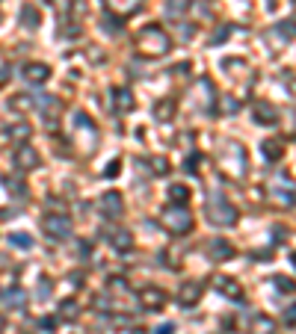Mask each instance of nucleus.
Instances as JSON below:
<instances>
[{"instance_id": "1a4fd4ad", "label": "nucleus", "mask_w": 296, "mask_h": 334, "mask_svg": "<svg viewBox=\"0 0 296 334\" xmlns=\"http://www.w3.org/2000/svg\"><path fill=\"white\" fill-rule=\"evenodd\" d=\"M15 166H18V169H36V166H39V154H36L30 145H24V148H18V154H15Z\"/></svg>"}, {"instance_id": "bb28decb", "label": "nucleus", "mask_w": 296, "mask_h": 334, "mask_svg": "<svg viewBox=\"0 0 296 334\" xmlns=\"http://www.w3.org/2000/svg\"><path fill=\"white\" fill-rule=\"evenodd\" d=\"M175 332V326H172V323H166V326H160V329H157V334H172Z\"/></svg>"}, {"instance_id": "f257e3e1", "label": "nucleus", "mask_w": 296, "mask_h": 334, "mask_svg": "<svg viewBox=\"0 0 296 334\" xmlns=\"http://www.w3.org/2000/svg\"><path fill=\"white\" fill-rule=\"evenodd\" d=\"M169 36L160 30V27H145L142 33H139V50L142 53H148V56H160V53H166L169 50Z\"/></svg>"}, {"instance_id": "f8f14e48", "label": "nucleus", "mask_w": 296, "mask_h": 334, "mask_svg": "<svg viewBox=\"0 0 296 334\" xmlns=\"http://www.w3.org/2000/svg\"><path fill=\"white\" fill-rule=\"evenodd\" d=\"M255 115H258V121H261V124H276V118H279V112H276L270 104H258Z\"/></svg>"}, {"instance_id": "4be33fe9", "label": "nucleus", "mask_w": 296, "mask_h": 334, "mask_svg": "<svg viewBox=\"0 0 296 334\" xmlns=\"http://www.w3.org/2000/svg\"><path fill=\"white\" fill-rule=\"evenodd\" d=\"M9 136L12 139H27L30 136V127L27 124H15V127H9Z\"/></svg>"}, {"instance_id": "6e6552de", "label": "nucleus", "mask_w": 296, "mask_h": 334, "mask_svg": "<svg viewBox=\"0 0 296 334\" xmlns=\"http://www.w3.org/2000/svg\"><path fill=\"white\" fill-rule=\"evenodd\" d=\"M104 3H107V9L116 12L119 18H127V15H133V12L139 9L142 0H104Z\"/></svg>"}, {"instance_id": "9d476101", "label": "nucleus", "mask_w": 296, "mask_h": 334, "mask_svg": "<svg viewBox=\"0 0 296 334\" xmlns=\"http://www.w3.org/2000/svg\"><path fill=\"white\" fill-rule=\"evenodd\" d=\"M213 284H216L219 293H225V296H231V299H240V284H237L234 278H228V275H216Z\"/></svg>"}, {"instance_id": "2eb2a0df", "label": "nucleus", "mask_w": 296, "mask_h": 334, "mask_svg": "<svg viewBox=\"0 0 296 334\" xmlns=\"http://www.w3.org/2000/svg\"><path fill=\"white\" fill-rule=\"evenodd\" d=\"M21 24H27L30 30L39 27V12H36V6H24V9H21Z\"/></svg>"}, {"instance_id": "a878e982", "label": "nucleus", "mask_w": 296, "mask_h": 334, "mask_svg": "<svg viewBox=\"0 0 296 334\" xmlns=\"http://www.w3.org/2000/svg\"><path fill=\"white\" fill-rule=\"evenodd\" d=\"M74 311H77L74 302H65V305H62V314H65V317H74Z\"/></svg>"}, {"instance_id": "393cba45", "label": "nucleus", "mask_w": 296, "mask_h": 334, "mask_svg": "<svg viewBox=\"0 0 296 334\" xmlns=\"http://www.w3.org/2000/svg\"><path fill=\"white\" fill-rule=\"evenodd\" d=\"M237 107H240V104H237V101H231V98H225V101H222V110H228V112H234Z\"/></svg>"}, {"instance_id": "9b49d317", "label": "nucleus", "mask_w": 296, "mask_h": 334, "mask_svg": "<svg viewBox=\"0 0 296 334\" xmlns=\"http://www.w3.org/2000/svg\"><path fill=\"white\" fill-rule=\"evenodd\" d=\"M199 299H202V287H199V284H184V287H181V293H178V302H181L184 308L196 305Z\"/></svg>"}, {"instance_id": "4468645a", "label": "nucleus", "mask_w": 296, "mask_h": 334, "mask_svg": "<svg viewBox=\"0 0 296 334\" xmlns=\"http://www.w3.org/2000/svg\"><path fill=\"white\" fill-rule=\"evenodd\" d=\"M0 305L3 308H15V305H24V290H6L0 296Z\"/></svg>"}, {"instance_id": "5701e85b", "label": "nucleus", "mask_w": 296, "mask_h": 334, "mask_svg": "<svg viewBox=\"0 0 296 334\" xmlns=\"http://www.w3.org/2000/svg\"><path fill=\"white\" fill-rule=\"evenodd\" d=\"M12 243H15L18 249H30V246H33V240H30L27 234H12Z\"/></svg>"}, {"instance_id": "20e7f679", "label": "nucleus", "mask_w": 296, "mask_h": 334, "mask_svg": "<svg viewBox=\"0 0 296 334\" xmlns=\"http://www.w3.org/2000/svg\"><path fill=\"white\" fill-rule=\"evenodd\" d=\"M44 231H47L50 237H56V240H65V237H71V222H68V216L50 213V216L44 219Z\"/></svg>"}, {"instance_id": "6ab92c4d", "label": "nucleus", "mask_w": 296, "mask_h": 334, "mask_svg": "<svg viewBox=\"0 0 296 334\" xmlns=\"http://www.w3.org/2000/svg\"><path fill=\"white\" fill-rule=\"evenodd\" d=\"M211 255H213V258H228V255H231V246H228L225 240H213V243H211Z\"/></svg>"}, {"instance_id": "f3484780", "label": "nucleus", "mask_w": 296, "mask_h": 334, "mask_svg": "<svg viewBox=\"0 0 296 334\" xmlns=\"http://www.w3.org/2000/svg\"><path fill=\"white\" fill-rule=\"evenodd\" d=\"M169 198H172V204L184 207V201L190 198V192H187V186H172V189H169Z\"/></svg>"}, {"instance_id": "7ed1b4c3", "label": "nucleus", "mask_w": 296, "mask_h": 334, "mask_svg": "<svg viewBox=\"0 0 296 334\" xmlns=\"http://www.w3.org/2000/svg\"><path fill=\"white\" fill-rule=\"evenodd\" d=\"M163 225L172 231V234H187L190 228H193V216H190V210H184V207H169L166 213H163Z\"/></svg>"}, {"instance_id": "412c9836", "label": "nucleus", "mask_w": 296, "mask_h": 334, "mask_svg": "<svg viewBox=\"0 0 296 334\" xmlns=\"http://www.w3.org/2000/svg\"><path fill=\"white\" fill-rule=\"evenodd\" d=\"M172 112H175V104H172V101H160V104L154 107V115H157L160 121H163V118H169Z\"/></svg>"}, {"instance_id": "ddd939ff", "label": "nucleus", "mask_w": 296, "mask_h": 334, "mask_svg": "<svg viewBox=\"0 0 296 334\" xmlns=\"http://www.w3.org/2000/svg\"><path fill=\"white\" fill-rule=\"evenodd\" d=\"M261 151H264V157H267V160H279V157L285 154L282 142H276V139H267V142L261 145Z\"/></svg>"}, {"instance_id": "0eeeda50", "label": "nucleus", "mask_w": 296, "mask_h": 334, "mask_svg": "<svg viewBox=\"0 0 296 334\" xmlns=\"http://www.w3.org/2000/svg\"><path fill=\"white\" fill-rule=\"evenodd\" d=\"M50 77V68L44 65V62H30V65H24V80H30V83H44Z\"/></svg>"}, {"instance_id": "dca6fc26", "label": "nucleus", "mask_w": 296, "mask_h": 334, "mask_svg": "<svg viewBox=\"0 0 296 334\" xmlns=\"http://www.w3.org/2000/svg\"><path fill=\"white\" fill-rule=\"evenodd\" d=\"M116 107H119L122 112L133 110V101H130V92H127V89H116Z\"/></svg>"}, {"instance_id": "39448f33", "label": "nucleus", "mask_w": 296, "mask_h": 334, "mask_svg": "<svg viewBox=\"0 0 296 334\" xmlns=\"http://www.w3.org/2000/svg\"><path fill=\"white\" fill-rule=\"evenodd\" d=\"M139 302H142V308H148V311H157V308H163V305H166V293H163L160 287H142V293H139Z\"/></svg>"}, {"instance_id": "aec40b11", "label": "nucleus", "mask_w": 296, "mask_h": 334, "mask_svg": "<svg viewBox=\"0 0 296 334\" xmlns=\"http://www.w3.org/2000/svg\"><path fill=\"white\" fill-rule=\"evenodd\" d=\"M255 332L258 334H273L276 332V323H273L270 317H258V320H255Z\"/></svg>"}, {"instance_id": "b1692460", "label": "nucleus", "mask_w": 296, "mask_h": 334, "mask_svg": "<svg viewBox=\"0 0 296 334\" xmlns=\"http://www.w3.org/2000/svg\"><path fill=\"white\" fill-rule=\"evenodd\" d=\"M151 166H154V175H163V172H169V163H166L163 157H154V160H151Z\"/></svg>"}, {"instance_id": "a211bd4d", "label": "nucleus", "mask_w": 296, "mask_h": 334, "mask_svg": "<svg viewBox=\"0 0 296 334\" xmlns=\"http://www.w3.org/2000/svg\"><path fill=\"white\" fill-rule=\"evenodd\" d=\"M113 246H116V249H122V252H127V249L133 246V240H130V234H127V231H119V234H113Z\"/></svg>"}, {"instance_id": "423d86ee", "label": "nucleus", "mask_w": 296, "mask_h": 334, "mask_svg": "<svg viewBox=\"0 0 296 334\" xmlns=\"http://www.w3.org/2000/svg\"><path fill=\"white\" fill-rule=\"evenodd\" d=\"M98 207H101L104 216H119L122 213V195L119 192H104L98 198Z\"/></svg>"}, {"instance_id": "f03ea898", "label": "nucleus", "mask_w": 296, "mask_h": 334, "mask_svg": "<svg viewBox=\"0 0 296 334\" xmlns=\"http://www.w3.org/2000/svg\"><path fill=\"white\" fill-rule=\"evenodd\" d=\"M208 213H211V222H213V225H222V228H228V225L237 222V210H234L219 192L208 201Z\"/></svg>"}]
</instances>
